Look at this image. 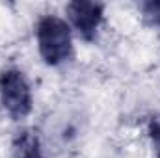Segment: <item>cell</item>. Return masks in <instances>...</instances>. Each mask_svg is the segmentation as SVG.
<instances>
[{
	"mask_svg": "<svg viewBox=\"0 0 160 158\" xmlns=\"http://www.w3.org/2000/svg\"><path fill=\"white\" fill-rule=\"evenodd\" d=\"M13 156L15 158H43L39 140L34 132L24 130L13 141Z\"/></svg>",
	"mask_w": 160,
	"mask_h": 158,
	"instance_id": "277c9868",
	"label": "cell"
},
{
	"mask_svg": "<svg viewBox=\"0 0 160 158\" xmlns=\"http://www.w3.org/2000/svg\"><path fill=\"white\" fill-rule=\"evenodd\" d=\"M142 9H143V15H145L147 21H151L153 24L160 26V0L142 4Z\"/></svg>",
	"mask_w": 160,
	"mask_h": 158,
	"instance_id": "5b68a950",
	"label": "cell"
},
{
	"mask_svg": "<svg viewBox=\"0 0 160 158\" xmlns=\"http://www.w3.org/2000/svg\"><path fill=\"white\" fill-rule=\"evenodd\" d=\"M73 26L86 41H91L102 21V4L97 2H71L67 6Z\"/></svg>",
	"mask_w": 160,
	"mask_h": 158,
	"instance_id": "3957f363",
	"label": "cell"
},
{
	"mask_svg": "<svg viewBox=\"0 0 160 158\" xmlns=\"http://www.w3.org/2000/svg\"><path fill=\"white\" fill-rule=\"evenodd\" d=\"M0 101L13 119H22L30 114L32 91L21 71L8 69L0 75Z\"/></svg>",
	"mask_w": 160,
	"mask_h": 158,
	"instance_id": "7a4b0ae2",
	"label": "cell"
},
{
	"mask_svg": "<svg viewBox=\"0 0 160 158\" xmlns=\"http://www.w3.org/2000/svg\"><path fill=\"white\" fill-rule=\"evenodd\" d=\"M36 34H38L41 58L48 65H58L71 56V50H73L71 30L63 19L56 15L41 17Z\"/></svg>",
	"mask_w": 160,
	"mask_h": 158,
	"instance_id": "6da1fadb",
	"label": "cell"
},
{
	"mask_svg": "<svg viewBox=\"0 0 160 158\" xmlns=\"http://www.w3.org/2000/svg\"><path fill=\"white\" fill-rule=\"evenodd\" d=\"M149 134H151V140H153V143H155L157 156L160 158V114L157 117L151 119V123H149Z\"/></svg>",
	"mask_w": 160,
	"mask_h": 158,
	"instance_id": "8992f818",
	"label": "cell"
}]
</instances>
